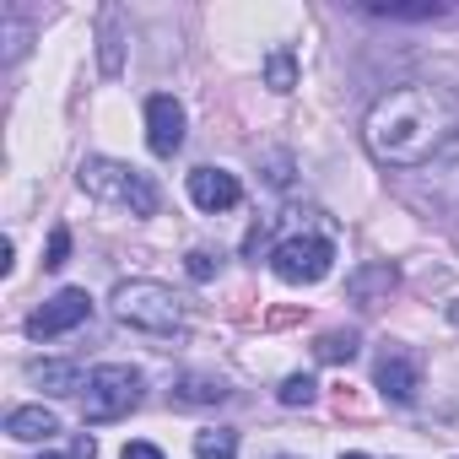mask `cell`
<instances>
[{
    "label": "cell",
    "mask_w": 459,
    "mask_h": 459,
    "mask_svg": "<svg viewBox=\"0 0 459 459\" xmlns=\"http://www.w3.org/2000/svg\"><path fill=\"white\" fill-rule=\"evenodd\" d=\"M454 135H459V98L432 82L389 87L362 119V141H368L373 162H384V168H421Z\"/></svg>",
    "instance_id": "1"
},
{
    "label": "cell",
    "mask_w": 459,
    "mask_h": 459,
    "mask_svg": "<svg viewBox=\"0 0 459 459\" xmlns=\"http://www.w3.org/2000/svg\"><path fill=\"white\" fill-rule=\"evenodd\" d=\"M108 308L125 330H141V335H178L184 330V303L162 281H119Z\"/></svg>",
    "instance_id": "2"
},
{
    "label": "cell",
    "mask_w": 459,
    "mask_h": 459,
    "mask_svg": "<svg viewBox=\"0 0 459 459\" xmlns=\"http://www.w3.org/2000/svg\"><path fill=\"white\" fill-rule=\"evenodd\" d=\"M76 178H82V189H87L92 200L125 205L130 216H157V205H162L157 184H152L146 173H135L130 162H114V157H87Z\"/></svg>",
    "instance_id": "3"
},
{
    "label": "cell",
    "mask_w": 459,
    "mask_h": 459,
    "mask_svg": "<svg viewBox=\"0 0 459 459\" xmlns=\"http://www.w3.org/2000/svg\"><path fill=\"white\" fill-rule=\"evenodd\" d=\"M135 405H141V373H135V368H125V362H103V368L87 373L82 416H87L92 427L119 421V416H130Z\"/></svg>",
    "instance_id": "4"
},
{
    "label": "cell",
    "mask_w": 459,
    "mask_h": 459,
    "mask_svg": "<svg viewBox=\"0 0 459 459\" xmlns=\"http://www.w3.org/2000/svg\"><path fill=\"white\" fill-rule=\"evenodd\" d=\"M335 265V238L330 233H303V227H292V233L271 249V271L287 281V287H314L325 281Z\"/></svg>",
    "instance_id": "5"
},
{
    "label": "cell",
    "mask_w": 459,
    "mask_h": 459,
    "mask_svg": "<svg viewBox=\"0 0 459 459\" xmlns=\"http://www.w3.org/2000/svg\"><path fill=\"white\" fill-rule=\"evenodd\" d=\"M411 195H416V200H427V205H437V211H459V135H454L432 162H421V168H416Z\"/></svg>",
    "instance_id": "6"
},
{
    "label": "cell",
    "mask_w": 459,
    "mask_h": 459,
    "mask_svg": "<svg viewBox=\"0 0 459 459\" xmlns=\"http://www.w3.org/2000/svg\"><path fill=\"white\" fill-rule=\"evenodd\" d=\"M87 319H92V298H87L82 287H65V292H55V298L28 319V335H33V341H55V335H65V330L87 325Z\"/></svg>",
    "instance_id": "7"
},
{
    "label": "cell",
    "mask_w": 459,
    "mask_h": 459,
    "mask_svg": "<svg viewBox=\"0 0 459 459\" xmlns=\"http://www.w3.org/2000/svg\"><path fill=\"white\" fill-rule=\"evenodd\" d=\"M146 146L157 157H173L184 146V103L178 98H168V92L146 98Z\"/></svg>",
    "instance_id": "8"
},
{
    "label": "cell",
    "mask_w": 459,
    "mask_h": 459,
    "mask_svg": "<svg viewBox=\"0 0 459 459\" xmlns=\"http://www.w3.org/2000/svg\"><path fill=\"white\" fill-rule=\"evenodd\" d=\"M373 384H378V394H384V400L411 405V400H416V389H421V368H416V357H411V351L389 346V351L378 357V368H373Z\"/></svg>",
    "instance_id": "9"
},
{
    "label": "cell",
    "mask_w": 459,
    "mask_h": 459,
    "mask_svg": "<svg viewBox=\"0 0 459 459\" xmlns=\"http://www.w3.org/2000/svg\"><path fill=\"white\" fill-rule=\"evenodd\" d=\"M189 200L200 211H233L244 200V184H238V173H227V168H195L189 173Z\"/></svg>",
    "instance_id": "10"
},
{
    "label": "cell",
    "mask_w": 459,
    "mask_h": 459,
    "mask_svg": "<svg viewBox=\"0 0 459 459\" xmlns=\"http://www.w3.org/2000/svg\"><path fill=\"white\" fill-rule=\"evenodd\" d=\"M6 432H12L17 443H49V437L60 432V416L44 411V405H17V411L6 416Z\"/></svg>",
    "instance_id": "11"
},
{
    "label": "cell",
    "mask_w": 459,
    "mask_h": 459,
    "mask_svg": "<svg viewBox=\"0 0 459 459\" xmlns=\"http://www.w3.org/2000/svg\"><path fill=\"white\" fill-rule=\"evenodd\" d=\"M227 394V378H216V373H184L178 384H173V405H221Z\"/></svg>",
    "instance_id": "12"
},
{
    "label": "cell",
    "mask_w": 459,
    "mask_h": 459,
    "mask_svg": "<svg viewBox=\"0 0 459 459\" xmlns=\"http://www.w3.org/2000/svg\"><path fill=\"white\" fill-rule=\"evenodd\" d=\"M394 281H400V276H394V265L384 260V265H368V271H357V276L346 281V292H351L362 308H373V298H378V292H394Z\"/></svg>",
    "instance_id": "13"
},
{
    "label": "cell",
    "mask_w": 459,
    "mask_h": 459,
    "mask_svg": "<svg viewBox=\"0 0 459 459\" xmlns=\"http://www.w3.org/2000/svg\"><path fill=\"white\" fill-rule=\"evenodd\" d=\"M33 384H44V394L87 389V378H82V368H76V362H39V368H33Z\"/></svg>",
    "instance_id": "14"
},
{
    "label": "cell",
    "mask_w": 459,
    "mask_h": 459,
    "mask_svg": "<svg viewBox=\"0 0 459 459\" xmlns=\"http://www.w3.org/2000/svg\"><path fill=\"white\" fill-rule=\"evenodd\" d=\"M195 459H238V432H227V427L195 432Z\"/></svg>",
    "instance_id": "15"
},
{
    "label": "cell",
    "mask_w": 459,
    "mask_h": 459,
    "mask_svg": "<svg viewBox=\"0 0 459 459\" xmlns=\"http://www.w3.org/2000/svg\"><path fill=\"white\" fill-rule=\"evenodd\" d=\"M314 357H319V362H351V357H357V335H351V330H330V335L314 341Z\"/></svg>",
    "instance_id": "16"
},
{
    "label": "cell",
    "mask_w": 459,
    "mask_h": 459,
    "mask_svg": "<svg viewBox=\"0 0 459 459\" xmlns=\"http://www.w3.org/2000/svg\"><path fill=\"white\" fill-rule=\"evenodd\" d=\"M265 82H271V92H292V87H298V65H292L287 49H276V55L265 60Z\"/></svg>",
    "instance_id": "17"
},
{
    "label": "cell",
    "mask_w": 459,
    "mask_h": 459,
    "mask_svg": "<svg viewBox=\"0 0 459 459\" xmlns=\"http://www.w3.org/2000/svg\"><path fill=\"white\" fill-rule=\"evenodd\" d=\"M368 17H394V22H427V17H443L437 0H427V6H368Z\"/></svg>",
    "instance_id": "18"
},
{
    "label": "cell",
    "mask_w": 459,
    "mask_h": 459,
    "mask_svg": "<svg viewBox=\"0 0 459 459\" xmlns=\"http://www.w3.org/2000/svg\"><path fill=\"white\" fill-rule=\"evenodd\" d=\"M276 394H281V405H314V394H319V384H314L308 373H292V378H287V384H281Z\"/></svg>",
    "instance_id": "19"
},
{
    "label": "cell",
    "mask_w": 459,
    "mask_h": 459,
    "mask_svg": "<svg viewBox=\"0 0 459 459\" xmlns=\"http://www.w3.org/2000/svg\"><path fill=\"white\" fill-rule=\"evenodd\" d=\"M65 260H71V233H65V227H55V233H49V255H44V265L60 271Z\"/></svg>",
    "instance_id": "20"
},
{
    "label": "cell",
    "mask_w": 459,
    "mask_h": 459,
    "mask_svg": "<svg viewBox=\"0 0 459 459\" xmlns=\"http://www.w3.org/2000/svg\"><path fill=\"white\" fill-rule=\"evenodd\" d=\"M216 271H221V260H216V255H205V249H195V255H189V276H195V281H211Z\"/></svg>",
    "instance_id": "21"
},
{
    "label": "cell",
    "mask_w": 459,
    "mask_h": 459,
    "mask_svg": "<svg viewBox=\"0 0 459 459\" xmlns=\"http://www.w3.org/2000/svg\"><path fill=\"white\" fill-rule=\"evenodd\" d=\"M119 459H162V448H157V443H125Z\"/></svg>",
    "instance_id": "22"
},
{
    "label": "cell",
    "mask_w": 459,
    "mask_h": 459,
    "mask_svg": "<svg viewBox=\"0 0 459 459\" xmlns=\"http://www.w3.org/2000/svg\"><path fill=\"white\" fill-rule=\"evenodd\" d=\"M71 459H98V443L82 432V437H76V448H71Z\"/></svg>",
    "instance_id": "23"
},
{
    "label": "cell",
    "mask_w": 459,
    "mask_h": 459,
    "mask_svg": "<svg viewBox=\"0 0 459 459\" xmlns=\"http://www.w3.org/2000/svg\"><path fill=\"white\" fill-rule=\"evenodd\" d=\"M341 459H368V454H341Z\"/></svg>",
    "instance_id": "24"
},
{
    "label": "cell",
    "mask_w": 459,
    "mask_h": 459,
    "mask_svg": "<svg viewBox=\"0 0 459 459\" xmlns=\"http://www.w3.org/2000/svg\"><path fill=\"white\" fill-rule=\"evenodd\" d=\"M448 314H454V319H459V303H454V308H448Z\"/></svg>",
    "instance_id": "25"
},
{
    "label": "cell",
    "mask_w": 459,
    "mask_h": 459,
    "mask_svg": "<svg viewBox=\"0 0 459 459\" xmlns=\"http://www.w3.org/2000/svg\"><path fill=\"white\" fill-rule=\"evenodd\" d=\"M44 459H65V454H44Z\"/></svg>",
    "instance_id": "26"
},
{
    "label": "cell",
    "mask_w": 459,
    "mask_h": 459,
    "mask_svg": "<svg viewBox=\"0 0 459 459\" xmlns=\"http://www.w3.org/2000/svg\"><path fill=\"white\" fill-rule=\"evenodd\" d=\"M281 459H292V454H281Z\"/></svg>",
    "instance_id": "27"
}]
</instances>
